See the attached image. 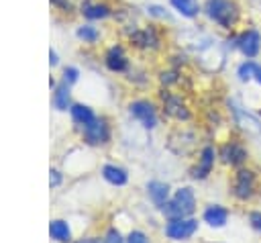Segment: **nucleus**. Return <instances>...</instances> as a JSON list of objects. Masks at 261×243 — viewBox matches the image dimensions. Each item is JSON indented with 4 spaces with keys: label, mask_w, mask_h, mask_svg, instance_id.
Segmentation results:
<instances>
[{
    "label": "nucleus",
    "mask_w": 261,
    "mask_h": 243,
    "mask_svg": "<svg viewBox=\"0 0 261 243\" xmlns=\"http://www.w3.org/2000/svg\"><path fill=\"white\" fill-rule=\"evenodd\" d=\"M147 192H149V198L161 208L165 202H167V196H169V186L163 184V182H149L147 184Z\"/></svg>",
    "instance_id": "12"
},
{
    "label": "nucleus",
    "mask_w": 261,
    "mask_h": 243,
    "mask_svg": "<svg viewBox=\"0 0 261 243\" xmlns=\"http://www.w3.org/2000/svg\"><path fill=\"white\" fill-rule=\"evenodd\" d=\"M149 14H153V16H161V18H165L167 14H165V10L161 8V6H149Z\"/></svg>",
    "instance_id": "28"
},
{
    "label": "nucleus",
    "mask_w": 261,
    "mask_h": 243,
    "mask_svg": "<svg viewBox=\"0 0 261 243\" xmlns=\"http://www.w3.org/2000/svg\"><path fill=\"white\" fill-rule=\"evenodd\" d=\"M77 37L82 41H86V43H94L98 39V31L94 27H90V25H84V27L77 29Z\"/></svg>",
    "instance_id": "22"
},
{
    "label": "nucleus",
    "mask_w": 261,
    "mask_h": 243,
    "mask_svg": "<svg viewBox=\"0 0 261 243\" xmlns=\"http://www.w3.org/2000/svg\"><path fill=\"white\" fill-rule=\"evenodd\" d=\"M49 235H51V239H55V241H59V243H67L69 237H71L69 227H67L65 221H51V225H49Z\"/></svg>",
    "instance_id": "16"
},
{
    "label": "nucleus",
    "mask_w": 261,
    "mask_h": 243,
    "mask_svg": "<svg viewBox=\"0 0 261 243\" xmlns=\"http://www.w3.org/2000/svg\"><path fill=\"white\" fill-rule=\"evenodd\" d=\"M104 61H106V67L110 71H122L128 65V61H126V57H124V53H122L120 47H110L108 53H106V57H104Z\"/></svg>",
    "instance_id": "11"
},
{
    "label": "nucleus",
    "mask_w": 261,
    "mask_h": 243,
    "mask_svg": "<svg viewBox=\"0 0 261 243\" xmlns=\"http://www.w3.org/2000/svg\"><path fill=\"white\" fill-rule=\"evenodd\" d=\"M214 163V149L212 147H204L202 149V157H200V165L194 169V178H206L212 169Z\"/></svg>",
    "instance_id": "13"
},
{
    "label": "nucleus",
    "mask_w": 261,
    "mask_h": 243,
    "mask_svg": "<svg viewBox=\"0 0 261 243\" xmlns=\"http://www.w3.org/2000/svg\"><path fill=\"white\" fill-rule=\"evenodd\" d=\"M259 231H261V229H259Z\"/></svg>",
    "instance_id": "33"
},
{
    "label": "nucleus",
    "mask_w": 261,
    "mask_h": 243,
    "mask_svg": "<svg viewBox=\"0 0 261 243\" xmlns=\"http://www.w3.org/2000/svg\"><path fill=\"white\" fill-rule=\"evenodd\" d=\"M102 176H104L106 182H110V184H114V186H124L126 180H128V178H126V172H124L122 167H116V165H104Z\"/></svg>",
    "instance_id": "15"
},
{
    "label": "nucleus",
    "mask_w": 261,
    "mask_h": 243,
    "mask_svg": "<svg viewBox=\"0 0 261 243\" xmlns=\"http://www.w3.org/2000/svg\"><path fill=\"white\" fill-rule=\"evenodd\" d=\"M163 214L169 218H186L196 210V198L192 188H179L175 196L161 206Z\"/></svg>",
    "instance_id": "1"
},
{
    "label": "nucleus",
    "mask_w": 261,
    "mask_h": 243,
    "mask_svg": "<svg viewBox=\"0 0 261 243\" xmlns=\"http://www.w3.org/2000/svg\"><path fill=\"white\" fill-rule=\"evenodd\" d=\"M77 80V69L75 67H65L63 69V82L65 84H73Z\"/></svg>",
    "instance_id": "25"
},
{
    "label": "nucleus",
    "mask_w": 261,
    "mask_h": 243,
    "mask_svg": "<svg viewBox=\"0 0 261 243\" xmlns=\"http://www.w3.org/2000/svg\"><path fill=\"white\" fill-rule=\"evenodd\" d=\"M126 243H149V241H147V235H145V233L133 231V233L128 235V241H126Z\"/></svg>",
    "instance_id": "26"
},
{
    "label": "nucleus",
    "mask_w": 261,
    "mask_h": 243,
    "mask_svg": "<svg viewBox=\"0 0 261 243\" xmlns=\"http://www.w3.org/2000/svg\"><path fill=\"white\" fill-rule=\"evenodd\" d=\"M82 12H84V16H88V18H104V16L110 14V10H108L106 4H86V6L82 8Z\"/></svg>",
    "instance_id": "21"
},
{
    "label": "nucleus",
    "mask_w": 261,
    "mask_h": 243,
    "mask_svg": "<svg viewBox=\"0 0 261 243\" xmlns=\"http://www.w3.org/2000/svg\"><path fill=\"white\" fill-rule=\"evenodd\" d=\"M196 231H198V221H194V218H171L165 227V235L173 241L188 239Z\"/></svg>",
    "instance_id": "3"
},
{
    "label": "nucleus",
    "mask_w": 261,
    "mask_h": 243,
    "mask_svg": "<svg viewBox=\"0 0 261 243\" xmlns=\"http://www.w3.org/2000/svg\"><path fill=\"white\" fill-rule=\"evenodd\" d=\"M226 218H228L226 208H222V206H218V204L206 208V212H204V221H206L210 227H222V225L226 223Z\"/></svg>",
    "instance_id": "14"
},
{
    "label": "nucleus",
    "mask_w": 261,
    "mask_h": 243,
    "mask_svg": "<svg viewBox=\"0 0 261 243\" xmlns=\"http://www.w3.org/2000/svg\"><path fill=\"white\" fill-rule=\"evenodd\" d=\"M253 78L261 84V65H257V63H255V74H253Z\"/></svg>",
    "instance_id": "31"
},
{
    "label": "nucleus",
    "mask_w": 261,
    "mask_h": 243,
    "mask_svg": "<svg viewBox=\"0 0 261 243\" xmlns=\"http://www.w3.org/2000/svg\"><path fill=\"white\" fill-rule=\"evenodd\" d=\"M75 243H98L96 239H80V241H75Z\"/></svg>",
    "instance_id": "32"
},
{
    "label": "nucleus",
    "mask_w": 261,
    "mask_h": 243,
    "mask_svg": "<svg viewBox=\"0 0 261 243\" xmlns=\"http://www.w3.org/2000/svg\"><path fill=\"white\" fill-rule=\"evenodd\" d=\"M128 110H130V114H133L137 120H141V123H143V127L153 129V127L157 125V114H155V108H153V104H151V102H147V100L130 102Z\"/></svg>",
    "instance_id": "5"
},
{
    "label": "nucleus",
    "mask_w": 261,
    "mask_h": 243,
    "mask_svg": "<svg viewBox=\"0 0 261 243\" xmlns=\"http://www.w3.org/2000/svg\"><path fill=\"white\" fill-rule=\"evenodd\" d=\"M220 157H222V161H224V163L241 165V163L247 159V151H245V147H243V145H239V143L230 141V143L222 145V149H220Z\"/></svg>",
    "instance_id": "9"
},
{
    "label": "nucleus",
    "mask_w": 261,
    "mask_h": 243,
    "mask_svg": "<svg viewBox=\"0 0 261 243\" xmlns=\"http://www.w3.org/2000/svg\"><path fill=\"white\" fill-rule=\"evenodd\" d=\"M163 104H165V112L171 114L177 120H188L190 118V110L184 106V102L173 96V94H163Z\"/></svg>",
    "instance_id": "10"
},
{
    "label": "nucleus",
    "mask_w": 261,
    "mask_h": 243,
    "mask_svg": "<svg viewBox=\"0 0 261 243\" xmlns=\"http://www.w3.org/2000/svg\"><path fill=\"white\" fill-rule=\"evenodd\" d=\"M130 39H133V43H137L141 47H157V43H159V39H157L153 29H143L139 33H133Z\"/></svg>",
    "instance_id": "17"
},
{
    "label": "nucleus",
    "mask_w": 261,
    "mask_h": 243,
    "mask_svg": "<svg viewBox=\"0 0 261 243\" xmlns=\"http://www.w3.org/2000/svg\"><path fill=\"white\" fill-rule=\"evenodd\" d=\"M237 47L247 55V57H255L259 53V47H261V35L251 29V31H245L241 37H237Z\"/></svg>",
    "instance_id": "8"
},
{
    "label": "nucleus",
    "mask_w": 261,
    "mask_h": 243,
    "mask_svg": "<svg viewBox=\"0 0 261 243\" xmlns=\"http://www.w3.org/2000/svg\"><path fill=\"white\" fill-rule=\"evenodd\" d=\"M206 14L224 29H230L239 18L237 4L230 0H208L206 2Z\"/></svg>",
    "instance_id": "2"
},
{
    "label": "nucleus",
    "mask_w": 261,
    "mask_h": 243,
    "mask_svg": "<svg viewBox=\"0 0 261 243\" xmlns=\"http://www.w3.org/2000/svg\"><path fill=\"white\" fill-rule=\"evenodd\" d=\"M251 223L255 229H261V212H253L251 214Z\"/></svg>",
    "instance_id": "29"
},
{
    "label": "nucleus",
    "mask_w": 261,
    "mask_h": 243,
    "mask_svg": "<svg viewBox=\"0 0 261 243\" xmlns=\"http://www.w3.org/2000/svg\"><path fill=\"white\" fill-rule=\"evenodd\" d=\"M69 110H71V118H73L77 125H88V123H92V120L96 118L94 112H92V108L86 106V104H73Z\"/></svg>",
    "instance_id": "18"
},
{
    "label": "nucleus",
    "mask_w": 261,
    "mask_h": 243,
    "mask_svg": "<svg viewBox=\"0 0 261 243\" xmlns=\"http://www.w3.org/2000/svg\"><path fill=\"white\" fill-rule=\"evenodd\" d=\"M57 61H59V59H57V53H55V51H49V63H51V65H57Z\"/></svg>",
    "instance_id": "30"
},
{
    "label": "nucleus",
    "mask_w": 261,
    "mask_h": 243,
    "mask_svg": "<svg viewBox=\"0 0 261 243\" xmlns=\"http://www.w3.org/2000/svg\"><path fill=\"white\" fill-rule=\"evenodd\" d=\"M253 74H255V61H247V63H243L239 67V80H243V82L251 80Z\"/></svg>",
    "instance_id": "23"
},
{
    "label": "nucleus",
    "mask_w": 261,
    "mask_h": 243,
    "mask_svg": "<svg viewBox=\"0 0 261 243\" xmlns=\"http://www.w3.org/2000/svg\"><path fill=\"white\" fill-rule=\"evenodd\" d=\"M255 190V174L249 172V169H241L237 172V178H234V194L237 198L241 200H247Z\"/></svg>",
    "instance_id": "7"
},
{
    "label": "nucleus",
    "mask_w": 261,
    "mask_h": 243,
    "mask_svg": "<svg viewBox=\"0 0 261 243\" xmlns=\"http://www.w3.org/2000/svg\"><path fill=\"white\" fill-rule=\"evenodd\" d=\"M84 137H86V141L92 143V145L106 143V139H108V127H106V120H102V118H94L92 123L84 125Z\"/></svg>",
    "instance_id": "6"
},
{
    "label": "nucleus",
    "mask_w": 261,
    "mask_h": 243,
    "mask_svg": "<svg viewBox=\"0 0 261 243\" xmlns=\"http://www.w3.org/2000/svg\"><path fill=\"white\" fill-rule=\"evenodd\" d=\"M171 6H173L181 16H188V18L196 16L198 10H200L198 0H171Z\"/></svg>",
    "instance_id": "19"
},
{
    "label": "nucleus",
    "mask_w": 261,
    "mask_h": 243,
    "mask_svg": "<svg viewBox=\"0 0 261 243\" xmlns=\"http://www.w3.org/2000/svg\"><path fill=\"white\" fill-rule=\"evenodd\" d=\"M228 106H230V110H232V114H234L237 125H239L243 131H247L249 135H261V120H259L255 114L247 112V110H245L243 106H239L234 100H230Z\"/></svg>",
    "instance_id": "4"
},
{
    "label": "nucleus",
    "mask_w": 261,
    "mask_h": 243,
    "mask_svg": "<svg viewBox=\"0 0 261 243\" xmlns=\"http://www.w3.org/2000/svg\"><path fill=\"white\" fill-rule=\"evenodd\" d=\"M53 106L57 110H67V106H69V88H67V84H63V86H59L55 90V94H53Z\"/></svg>",
    "instance_id": "20"
},
{
    "label": "nucleus",
    "mask_w": 261,
    "mask_h": 243,
    "mask_svg": "<svg viewBox=\"0 0 261 243\" xmlns=\"http://www.w3.org/2000/svg\"><path fill=\"white\" fill-rule=\"evenodd\" d=\"M104 243H124V239H122V235L116 229H110L106 233V237H104Z\"/></svg>",
    "instance_id": "24"
},
{
    "label": "nucleus",
    "mask_w": 261,
    "mask_h": 243,
    "mask_svg": "<svg viewBox=\"0 0 261 243\" xmlns=\"http://www.w3.org/2000/svg\"><path fill=\"white\" fill-rule=\"evenodd\" d=\"M59 182H61V174L57 169H51L49 172V184L51 186H59Z\"/></svg>",
    "instance_id": "27"
}]
</instances>
